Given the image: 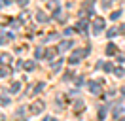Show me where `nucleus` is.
<instances>
[{"instance_id": "nucleus-2", "label": "nucleus", "mask_w": 125, "mask_h": 121, "mask_svg": "<svg viewBox=\"0 0 125 121\" xmlns=\"http://www.w3.org/2000/svg\"><path fill=\"white\" fill-rule=\"evenodd\" d=\"M89 89L93 91L95 95H99V83H89Z\"/></svg>"}, {"instance_id": "nucleus-1", "label": "nucleus", "mask_w": 125, "mask_h": 121, "mask_svg": "<svg viewBox=\"0 0 125 121\" xmlns=\"http://www.w3.org/2000/svg\"><path fill=\"white\" fill-rule=\"evenodd\" d=\"M102 27H104V19H101V17H99V19H95V27H93V34H97V32H99V30L102 29Z\"/></svg>"}, {"instance_id": "nucleus-6", "label": "nucleus", "mask_w": 125, "mask_h": 121, "mask_svg": "<svg viewBox=\"0 0 125 121\" xmlns=\"http://www.w3.org/2000/svg\"><path fill=\"white\" fill-rule=\"evenodd\" d=\"M10 102V98H6V97H0V104H8Z\"/></svg>"}, {"instance_id": "nucleus-4", "label": "nucleus", "mask_w": 125, "mask_h": 121, "mask_svg": "<svg viewBox=\"0 0 125 121\" xmlns=\"http://www.w3.org/2000/svg\"><path fill=\"white\" fill-rule=\"evenodd\" d=\"M70 45H72V42H70V40H66V42L61 45V49H66V47H70Z\"/></svg>"}, {"instance_id": "nucleus-8", "label": "nucleus", "mask_w": 125, "mask_h": 121, "mask_svg": "<svg viewBox=\"0 0 125 121\" xmlns=\"http://www.w3.org/2000/svg\"><path fill=\"white\" fill-rule=\"evenodd\" d=\"M123 121H125V119H123Z\"/></svg>"}, {"instance_id": "nucleus-3", "label": "nucleus", "mask_w": 125, "mask_h": 121, "mask_svg": "<svg viewBox=\"0 0 125 121\" xmlns=\"http://www.w3.org/2000/svg\"><path fill=\"white\" fill-rule=\"evenodd\" d=\"M106 53H108V55H112V53H116V45H114V44H110L108 47H106Z\"/></svg>"}, {"instance_id": "nucleus-5", "label": "nucleus", "mask_w": 125, "mask_h": 121, "mask_svg": "<svg viewBox=\"0 0 125 121\" xmlns=\"http://www.w3.org/2000/svg\"><path fill=\"white\" fill-rule=\"evenodd\" d=\"M85 27H87V23H85V21H80V25H78V29H80V30H85Z\"/></svg>"}, {"instance_id": "nucleus-7", "label": "nucleus", "mask_w": 125, "mask_h": 121, "mask_svg": "<svg viewBox=\"0 0 125 121\" xmlns=\"http://www.w3.org/2000/svg\"><path fill=\"white\" fill-rule=\"evenodd\" d=\"M106 34H108V36H116L117 32H116V29H112V30H108V32H106Z\"/></svg>"}]
</instances>
